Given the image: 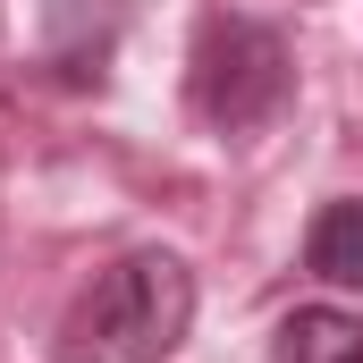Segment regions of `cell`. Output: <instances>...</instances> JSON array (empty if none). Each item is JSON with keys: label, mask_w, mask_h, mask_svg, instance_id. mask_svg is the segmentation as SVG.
Returning a JSON list of instances; mask_svg holds the SVG:
<instances>
[{"label": "cell", "mask_w": 363, "mask_h": 363, "mask_svg": "<svg viewBox=\"0 0 363 363\" xmlns=\"http://www.w3.org/2000/svg\"><path fill=\"white\" fill-rule=\"evenodd\" d=\"M194 330V271L169 245H135L101 262L93 287L60 313L51 363H169Z\"/></svg>", "instance_id": "obj_1"}, {"label": "cell", "mask_w": 363, "mask_h": 363, "mask_svg": "<svg viewBox=\"0 0 363 363\" xmlns=\"http://www.w3.org/2000/svg\"><path fill=\"white\" fill-rule=\"evenodd\" d=\"M186 93H194V118L220 127V135H254L271 127L279 110L296 101V51L271 17H245V9H211L194 26V60H186Z\"/></svg>", "instance_id": "obj_2"}, {"label": "cell", "mask_w": 363, "mask_h": 363, "mask_svg": "<svg viewBox=\"0 0 363 363\" xmlns=\"http://www.w3.org/2000/svg\"><path fill=\"white\" fill-rule=\"evenodd\" d=\"M135 17H144V0H34V51L60 85L101 93Z\"/></svg>", "instance_id": "obj_3"}, {"label": "cell", "mask_w": 363, "mask_h": 363, "mask_svg": "<svg viewBox=\"0 0 363 363\" xmlns=\"http://www.w3.org/2000/svg\"><path fill=\"white\" fill-rule=\"evenodd\" d=\"M304 271L321 287H347L363 296V194H330L304 228Z\"/></svg>", "instance_id": "obj_4"}, {"label": "cell", "mask_w": 363, "mask_h": 363, "mask_svg": "<svg viewBox=\"0 0 363 363\" xmlns=\"http://www.w3.org/2000/svg\"><path fill=\"white\" fill-rule=\"evenodd\" d=\"M271 363H363V313H347V304H296L271 330Z\"/></svg>", "instance_id": "obj_5"}]
</instances>
